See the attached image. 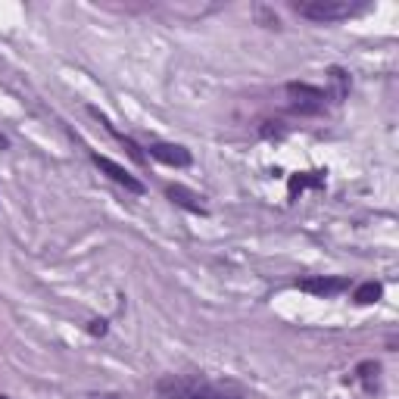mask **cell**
Instances as JSON below:
<instances>
[{"label":"cell","mask_w":399,"mask_h":399,"mask_svg":"<svg viewBox=\"0 0 399 399\" xmlns=\"http://www.w3.org/2000/svg\"><path fill=\"white\" fill-rule=\"evenodd\" d=\"M365 6L368 3H353V0H303V3H293V10L309 22H343Z\"/></svg>","instance_id":"cell-1"},{"label":"cell","mask_w":399,"mask_h":399,"mask_svg":"<svg viewBox=\"0 0 399 399\" xmlns=\"http://www.w3.org/2000/svg\"><path fill=\"white\" fill-rule=\"evenodd\" d=\"M284 94H287V106L293 112H299V116H321L330 103L328 91L309 85V81H290L284 87Z\"/></svg>","instance_id":"cell-2"},{"label":"cell","mask_w":399,"mask_h":399,"mask_svg":"<svg viewBox=\"0 0 399 399\" xmlns=\"http://www.w3.org/2000/svg\"><path fill=\"white\" fill-rule=\"evenodd\" d=\"M206 378L200 374H166L156 380V399H197Z\"/></svg>","instance_id":"cell-3"},{"label":"cell","mask_w":399,"mask_h":399,"mask_svg":"<svg viewBox=\"0 0 399 399\" xmlns=\"http://www.w3.org/2000/svg\"><path fill=\"white\" fill-rule=\"evenodd\" d=\"M353 281L346 274H315V278H303L296 281V287L303 293H312V296H321V299H330V296H340V293L349 290Z\"/></svg>","instance_id":"cell-4"},{"label":"cell","mask_w":399,"mask_h":399,"mask_svg":"<svg viewBox=\"0 0 399 399\" xmlns=\"http://www.w3.org/2000/svg\"><path fill=\"white\" fill-rule=\"evenodd\" d=\"M147 153H150V159L162 162V166H172V168H187V166L193 162L190 150L181 147V143H162V141H153V143L147 147Z\"/></svg>","instance_id":"cell-5"},{"label":"cell","mask_w":399,"mask_h":399,"mask_svg":"<svg viewBox=\"0 0 399 399\" xmlns=\"http://www.w3.org/2000/svg\"><path fill=\"white\" fill-rule=\"evenodd\" d=\"M91 159H94V166H97L100 172H103L109 181H116L118 187H125V190H128V193H137V197H141V193H143V184H141V181H137L131 172H125V168L118 166V162H112L109 156H100V153H94Z\"/></svg>","instance_id":"cell-6"},{"label":"cell","mask_w":399,"mask_h":399,"mask_svg":"<svg viewBox=\"0 0 399 399\" xmlns=\"http://www.w3.org/2000/svg\"><path fill=\"white\" fill-rule=\"evenodd\" d=\"M166 197L172 200L175 206H181V209L193 212V215H206V206H203V197L193 190H187L184 184H168L166 187Z\"/></svg>","instance_id":"cell-7"},{"label":"cell","mask_w":399,"mask_h":399,"mask_svg":"<svg viewBox=\"0 0 399 399\" xmlns=\"http://www.w3.org/2000/svg\"><path fill=\"white\" fill-rule=\"evenodd\" d=\"M91 116H94V118H100V125H106V131H109V134L116 137L118 143H122V147H125V153H128L131 159L137 162V166H143V162H147V153H143V147H137V141H131L128 134H122V131H116V128H112V125H109V118H106L103 112H100V109H94V106H91Z\"/></svg>","instance_id":"cell-8"},{"label":"cell","mask_w":399,"mask_h":399,"mask_svg":"<svg viewBox=\"0 0 399 399\" xmlns=\"http://www.w3.org/2000/svg\"><path fill=\"white\" fill-rule=\"evenodd\" d=\"M305 187H324V172H296L287 181V197L296 200V193H303Z\"/></svg>","instance_id":"cell-9"},{"label":"cell","mask_w":399,"mask_h":399,"mask_svg":"<svg viewBox=\"0 0 399 399\" xmlns=\"http://www.w3.org/2000/svg\"><path fill=\"white\" fill-rule=\"evenodd\" d=\"M378 374H380V365L378 362H359L355 365V380L362 384V390L365 393H374V387H378Z\"/></svg>","instance_id":"cell-10"},{"label":"cell","mask_w":399,"mask_h":399,"mask_svg":"<svg viewBox=\"0 0 399 399\" xmlns=\"http://www.w3.org/2000/svg\"><path fill=\"white\" fill-rule=\"evenodd\" d=\"M197 399H243V393L231 384H209V380H206L203 390L197 393Z\"/></svg>","instance_id":"cell-11"},{"label":"cell","mask_w":399,"mask_h":399,"mask_svg":"<svg viewBox=\"0 0 399 399\" xmlns=\"http://www.w3.org/2000/svg\"><path fill=\"white\" fill-rule=\"evenodd\" d=\"M380 296H384V287H380L378 281H365V284H359L353 290V299L359 305H371V303H378Z\"/></svg>","instance_id":"cell-12"},{"label":"cell","mask_w":399,"mask_h":399,"mask_svg":"<svg viewBox=\"0 0 399 399\" xmlns=\"http://www.w3.org/2000/svg\"><path fill=\"white\" fill-rule=\"evenodd\" d=\"M330 85H334V94H330V100H334V103H340V100L343 97H346V94H349V75L346 72H343V69H330Z\"/></svg>","instance_id":"cell-13"},{"label":"cell","mask_w":399,"mask_h":399,"mask_svg":"<svg viewBox=\"0 0 399 399\" xmlns=\"http://www.w3.org/2000/svg\"><path fill=\"white\" fill-rule=\"evenodd\" d=\"M256 16H259V22L265 25V28H278V25H281V19L274 16V12H268L265 6H256Z\"/></svg>","instance_id":"cell-14"},{"label":"cell","mask_w":399,"mask_h":399,"mask_svg":"<svg viewBox=\"0 0 399 399\" xmlns=\"http://www.w3.org/2000/svg\"><path fill=\"white\" fill-rule=\"evenodd\" d=\"M87 330H91L94 337H97V334L103 337V334H106V321H91V328H87Z\"/></svg>","instance_id":"cell-15"},{"label":"cell","mask_w":399,"mask_h":399,"mask_svg":"<svg viewBox=\"0 0 399 399\" xmlns=\"http://www.w3.org/2000/svg\"><path fill=\"white\" fill-rule=\"evenodd\" d=\"M87 399H122L118 393H97V396H87Z\"/></svg>","instance_id":"cell-16"},{"label":"cell","mask_w":399,"mask_h":399,"mask_svg":"<svg viewBox=\"0 0 399 399\" xmlns=\"http://www.w3.org/2000/svg\"><path fill=\"white\" fill-rule=\"evenodd\" d=\"M0 147H6V137L3 134H0Z\"/></svg>","instance_id":"cell-17"}]
</instances>
